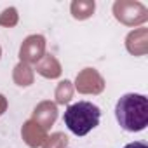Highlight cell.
<instances>
[{"mask_svg":"<svg viewBox=\"0 0 148 148\" xmlns=\"http://www.w3.org/2000/svg\"><path fill=\"white\" fill-rule=\"evenodd\" d=\"M115 119L127 132H141L148 125V99L138 92L122 94L115 105Z\"/></svg>","mask_w":148,"mask_h":148,"instance_id":"cell-1","label":"cell"},{"mask_svg":"<svg viewBox=\"0 0 148 148\" xmlns=\"http://www.w3.org/2000/svg\"><path fill=\"white\" fill-rule=\"evenodd\" d=\"M99 120H101V110L98 105H94L91 101L71 103L63 113L64 125L75 136L89 134L92 129H96L99 125Z\"/></svg>","mask_w":148,"mask_h":148,"instance_id":"cell-2","label":"cell"},{"mask_svg":"<svg viewBox=\"0 0 148 148\" xmlns=\"http://www.w3.org/2000/svg\"><path fill=\"white\" fill-rule=\"evenodd\" d=\"M124 148H148V145L145 141H132V143H127Z\"/></svg>","mask_w":148,"mask_h":148,"instance_id":"cell-3","label":"cell"}]
</instances>
